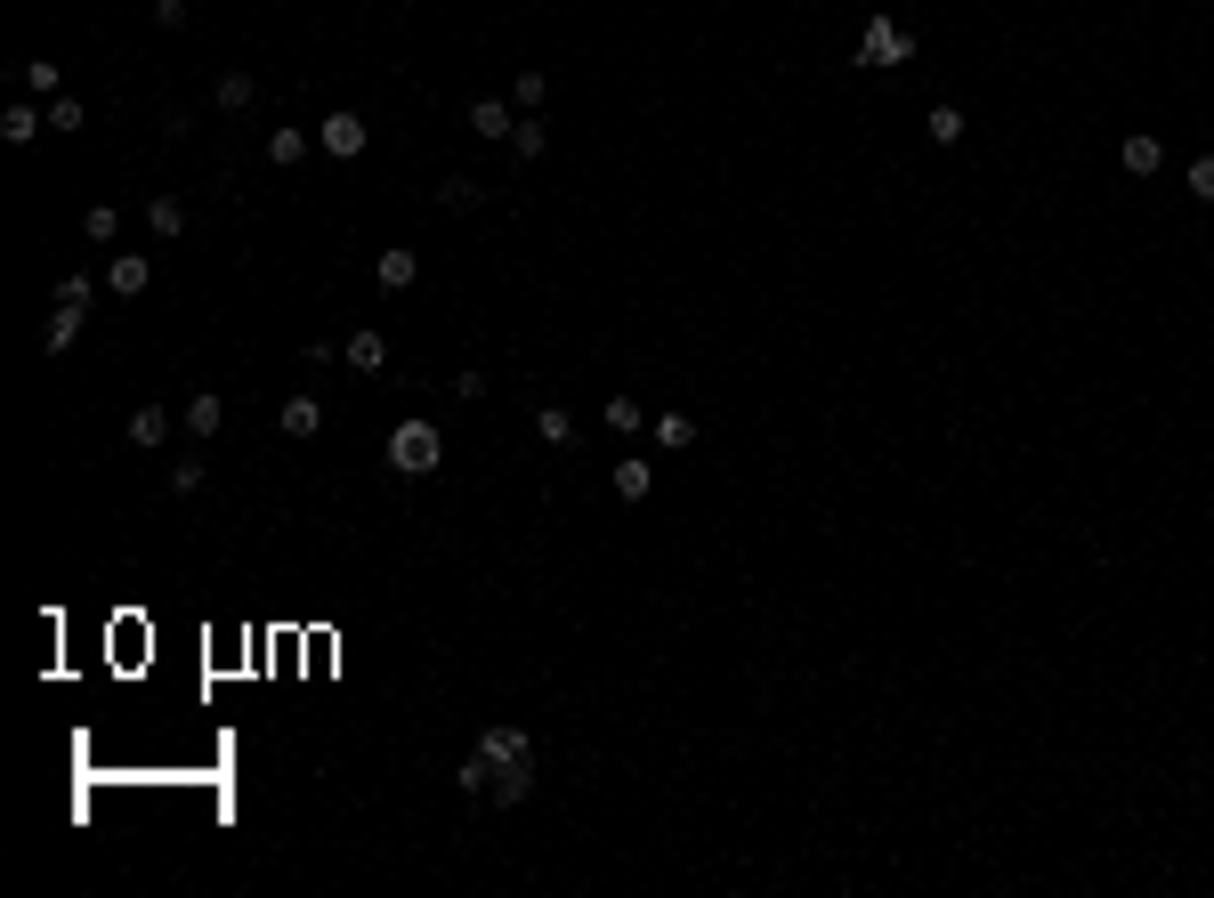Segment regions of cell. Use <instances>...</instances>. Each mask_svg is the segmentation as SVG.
<instances>
[{
	"label": "cell",
	"instance_id": "cell-11",
	"mask_svg": "<svg viewBox=\"0 0 1214 898\" xmlns=\"http://www.w3.org/2000/svg\"><path fill=\"white\" fill-rule=\"evenodd\" d=\"M211 97H219V114H252L259 81H252V73H219V90H211Z\"/></svg>",
	"mask_w": 1214,
	"mask_h": 898
},
{
	"label": "cell",
	"instance_id": "cell-18",
	"mask_svg": "<svg viewBox=\"0 0 1214 898\" xmlns=\"http://www.w3.org/2000/svg\"><path fill=\"white\" fill-rule=\"evenodd\" d=\"M147 227H154V235H178V227H187V203H178V195H154V203H147Z\"/></svg>",
	"mask_w": 1214,
	"mask_h": 898
},
{
	"label": "cell",
	"instance_id": "cell-13",
	"mask_svg": "<svg viewBox=\"0 0 1214 898\" xmlns=\"http://www.w3.org/2000/svg\"><path fill=\"white\" fill-rule=\"evenodd\" d=\"M106 284H114V300H138V291L154 284V267H147V260H114V267H106Z\"/></svg>",
	"mask_w": 1214,
	"mask_h": 898
},
{
	"label": "cell",
	"instance_id": "cell-12",
	"mask_svg": "<svg viewBox=\"0 0 1214 898\" xmlns=\"http://www.w3.org/2000/svg\"><path fill=\"white\" fill-rule=\"evenodd\" d=\"M73 341H81V308H57V316L41 324V348H49V357H66Z\"/></svg>",
	"mask_w": 1214,
	"mask_h": 898
},
{
	"label": "cell",
	"instance_id": "cell-4",
	"mask_svg": "<svg viewBox=\"0 0 1214 898\" xmlns=\"http://www.w3.org/2000/svg\"><path fill=\"white\" fill-rule=\"evenodd\" d=\"M478 753H486L494 769H510V761H534V745H527V728L494 721V728H478Z\"/></svg>",
	"mask_w": 1214,
	"mask_h": 898
},
{
	"label": "cell",
	"instance_id": "cell-29",
	"mask_svg": "<svg viewBox=\"0 0 1214 898\" xmlns=\"http://www.w3.org/2000/svg\"><path fill=\"white\" fill-rule=\"evenodd\" d=\"M1190 195H1199V203H1214V154H1199V162H1190Z\"/></svg>",
	"mask_w": 1214,
	"mask_h": 898
},
{
	"label": "cell",
	"instance_id": "cell-9",
	"mask_svg": "<svg viewBox=\"0 0 1214 898\" xmlns=\"http://www.w3.org/2000/svg\"><path fill=\"white\" fill-rule=\"evenodd\" d=\"M276 422H284V437H316L324 429V405H316V396H284Z\"/></svg>",
	"mask_w": 1214,
	"mask_h": 898
},
{
	"label": "cell",
	"instance_id": "cell-10",
	"mask_svg": "<svg viewBox=\"0 0 1214 898\" xmlns=\"http://www.w3.org/2000/svg\"><path fill=\"white\" fill-rule=\"evenodd\" d=\"M615 494H624V503H648V494H656V470L640 462V453H624V462H615Z\"/></svg>",
	"mask_w": 1214,
	"mask_h": 898
},
{
	"label": "cell",
	"instance_id": "cell-25",
	"mask_svg": "<svg viewBox=\"0 0 1214 898\" xmlns=\"http://www.w3.org/2000/svg\"><path fill=\"white\" fill-rule=\"evenodd\" d=\"M454 785H462V793H486V785H494V761H486V753H470V761L454 769Z\"/></svg>",
	"mask_w": 1214,
	"mask_h": 898
},
{
	"label": "cell",
	"instance_id": "cell-22",
	"mask_svg": "<svg viewBox=\"0 0 1214 898\" xmlns=\"http://www.w3.org/2000/svg\"><path fill=\"white\" fill-rule=\"evenodd\" d=\"M923 138H932V146H956V138H963V106H932V122H923Z\"/></svg>",
	"mask_w": 1214,
	"mask_h": 898
},
{
	"label": "cell",
	"instance_id": "cell-30",
	"mask_svg": "<svg viewBox=\"0 0 1214 898\" xmlns=\"http://www.w3.org/2000/svg\"><path fill=\"white\" fill-rule=\"evenodd\" d=\"M656 437H664V446H689L696 429H689V413H664V422H656Z\"/></svg>",
	"mask_w": 1214,
	"mask_h": 898
},
{
	"label": "cell",
	"instance_id": "cell-27",
	"mask_svg": "<svg viewBox=\"0 0 1214 898\" xmlns=\"http://www.w3.org/2000/svg\"><path fill=\"white\" fill-rule=\"evenodd\" d=\"M608 429H624V437L640 429V396H608Z\"/></svg>",
	"mask_w": 1214,
	"mask_h": 898
},
{
	"label": "cell",
	"instance_id": "cell-33",
	"mask_svg": "<svg viewBox=\"0 0 1214 898\" xmlns=\"http://www.w3.org/2000/svg\"><path fill=\"white\" fill-rule=\"evenodd\" d=\"M154 25H162V33H178V25H187V0H154Z\"/></svg>",
	"mask_w": 1214,
	"mask_h": 898
},
{
	"label": "cell",
	"instance_id": "cell-7",
	"mask_svg": "<svg viewBox=\"0 0 1214 898\" xmlns=\"http://www.w3.org/2000/svg\"><path fill=\"white\" fill-rule=\"evenodd\" d=\"M486 793H494L502 809H519L527 793H534V761H510V769H494V785H486Z\"/></svg>",
	"mask_w": 1214,
	"mask_h": 898
},
{
	"label": "cell",
	"instance_id": "cell-15",
	"mask_svg": "<svg viewBox=\"0 0 1214 898\" xmlns=\"http://www.w3.org/2000/svg\"><path fill=\"white\" fill-rule=\"evenodd\" d=\"M219 422H228V405H219L211 389H203V396H187V429H195V437H219Z\"/></svg>",
	"mask_w": 1214,
	"mask_h": 898
},
{
	"label": "cell",
	"instance_id": "cell-20",
	"mask_svg": "<svg viewBox=\"0 0 1214 898\" xmlns=\"http://www.w3.org/2000/svg\"><path fill=\"white\" fill-rule=\"evenodd\" d=\"M534 437H543V446H575V422H567V405H543V413H534Z\"/></svg>",
	"mask_w": 1214,
	"mask_h": 898
},
{
	"label": "cell",
	"instance_id": "cell-16",
	"mask_svg": "<svg viewBox=\"0 0 1214 898\" xmlns=\"http://www.w3.org/2000/svg\"><path fill=\"white\" fill-rule=\"evenodd\" d=\"M162 437H171V413H162V405H138V413H130V446H162Z\"/></svg>",
	"mask_w": 1214,
	"mask_h": 898
},
{
	"label": "cell",
	"instance_id": "cell-21",
	"mask_svg": "<svg viewBox=\"0 0 1214 898\" xmlns=\"http://www.w3.org/2000/svg\"><path fill=\"white\" fill-rule=\"evenodd\" d=\"M0 138H9V146H33V138H41V114H33V106H9V114H0Z\"/></svg>",
	"mask_w": 1214,
	"mask_h": 898
},
{
	"label": "cell",
	"instance_id": "cell-2",
	"mask_svg": "<svg viewBox=\"0 0 1214 898\" xmlns=\"http://www.w3.org/2000/svg\"><path fill=\"white\" fill-rule=\"evenodd\" d=\"M915 57V33L891 25V16H867V33H858V66H907Z\"/></svg>",
	"mask_w": 1214,
	"mask_h": 898
},
{
	"label": "cell",
	"instance_id": "cell-31",
	"mask_svg": "<svg viewBox=\"0 0 1214 898\" xmlns=\"http://www.w3.org/2000/svg\"><path fill=\"white\" fill-rule=\"evenodd\" d=\"M57 308H90V276H66V284H57Z\"/></svg>",
	"mask_w": 1214,
	"mask_h": 898
},
{
	"label": "cell",
	"instance_id": "cell-26",
	"mask_svg": "<svg viewBox=\"0 0 1214 898\" xmlns=\"http://www.w3.org/2000/svg\"><path fill=\"white\" fill-rule=\"evenodd\" d=\"M25 90L33 97H57V66H49V57H25Z\"/></svg>",
	"mask_w": 1214,
	"mask_h": 898
},
{
	"label": "cell",
	"instance_id": "cell-6",
	"mask_svg": "<svg viewBox=\"0 0 1214 898\" xmlns=\"http://www.w3.org/2000/svg\"><path fill=\"white\" fill-rule=\"evenodd\" d=\"M1118 162H1125V171H1134V179H1158V162H1166V146H1158V138H1149V130H1134V138H1125V146H1118Z\"/></svg>",
	"mask_w": 1214,
	"mask_h": 898
},
{
	"label": "cell",
	"instance_id": "cell-3",
	"mask_svg": "<svg viewBox=\"0 0 1214 898\" xmlns=\"http://www.w3.org/2000/svg\"><path fill=\"white\" fill-rule=\"evenodd\" d=\"M316 138H324V154L357 162V154H365V138H373V130H365V114H348V106H340V114H324V130H316Z\"/></svg>",
	"mask_w": 1214,
	"mask_h": 898
},
{
	"label": "cell",
	"instance_id": "cell-8",
	"mask_svg": "<svg viewBox=\"0 0 1214 898\" xmlns=\"http://www.w3.org/2000/svg\"><path fill=\"white\" fill-rule=\"evenodd\" d=\"M414 276H421V260L405 252V243H397V252H381V260H373V284H381V291H405Z\"/></svg>",
	"mask_w": 1214,
	"mask_h": 898
},
{
	"label": "cell",
	"instance_id": "cell-14",
	"mask_svg": "<svg viewBox=\"0 0 1214 898\" xmlns=\"http://www.w3.org/2000/svg\"><path fill=\"white\" fill-rule=\"evenodd\" d=\"M470 130H478V138H510L519 122L502 114V97H478V106H470Z\"/></svg>",
	"mask_w": 1214,
	"mask_h": 898
},
{
	"label": "cell",
	"instance_id": "cell-5",
	"mask_svg": "<svg viewBox=\"0 0 1214 898\" xmlns=\"http://www.w3.org/2000/svg\"><path fill=\"white\" fill-rule=\"evenodd\" d=\"M340 357L357 365V372H381V365H389V341H381L373 324H365V332H348V341H340Z\"/></svg>",
	"mask_w": 1214,
	"mask_h": 898
},
{
	"label": "cell",
	"instance_id": "cell-23",
	"mask_svg": "<svg viewBox=\"0 0 1214 898\" xmlns=\"http://www.w3.org/2000/svg\"><path fill=\"white\" fill-rule=\"evenodd\" d=\"M543 146H551V130H543V122H519V130H510V154H519V162H534Z\"/></svg>",
	"mask_w": 1214,
	"mask_h": 898
},
{
	"label": "cell",
	"instance_id": "cell-32",
	"mask_svg": "<svg viewBox=\"0 0 1214 898\" xmlns=\"http://www.w3.org/2000/svg\"><path fill=\"white\" fill-rule=\"evenodd\" d=\"M454 396H470V405H478V396H486V372H478V365H462V372H454Z\"/></svg>",
	"mask_w": 1214,
	"mask_h": 898
},
{
	"label": "cell",
	"instance_id": "cell-19",
	"mask_svg": "<svg viewBox=\"0 0 1214 898\" xmlns=\"http://www.w3.org/2000/svg\"><path fill=\"white\" fill-rule=\"evenodd\" d=\"M81 235H90V243H114V235H122V211H114V203H90V211H81Z\"/></svg>",
	"mask_w": 1214,
	"mask_h": 898
},
{
	"label": "cell",
	"instance_id": "cell-28",
	"mask_svg": "<svg viewBox=\"0 0 1214 898\" xmlns=\"http://www.w3.org/2000/svg\"><path fill=\"white\" fill-rule=\"evenodd\" d=\"M81 122H90V114H81V97H49V130H81Z\"/></svg>",
	"mask_w": 1214,
	"mask_h": 898
},
{
	"label": "cell",
	"instance_id": "cell-17",
	"mask_svg": "<svg viewBox=\"0 0 1214 898\" xmlns=\"http://www.w3.org/2000/svg\"><path fill=\"white\" fill-rule=\"evenodd\" d=\"M438 203H446V211H478V203H486V186H478V179H462V171H454V179H446V186H438Z\"/></svg>",
	"mask_w": 1214,
	"mask_h": 898
},
{
	"label": "cell",
	"instance_id": "cell-24",
	"mask_svg": "<svg viewBox=\"0 0 1214 898\" xmlns=\"http://www.w3.org/2000/svg\"><path fill=\"white\" fill-rule=\"evenodd\" d=\"M300 154H308V130H276V138H267V162H284V171H292Z\"/></svg>",
	"mask_w": 1214,
	"mask_h": 898
},
{
	"label": "cell",
	"instance_id": "cell-1",
	"mask_svg": "<svg viewBox=\"0 0 1214 898\" xmlns=\"http://www.w3.org/2000/svg\"><path fill=\"white\" fill-rule=\"evenodd\" d=\"M438 453H446L438 422H397V429H389V470H405V477H429V470H438Z\"/></svg>",
	"mask_w": 1214,
	"mask_h": 898
}]
</instances>
